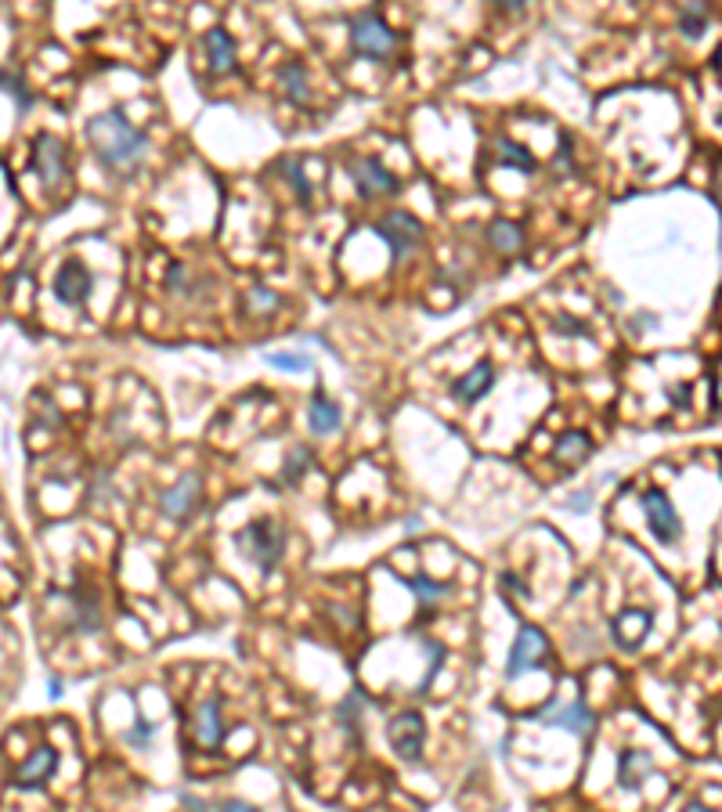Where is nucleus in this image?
I'll list each match as a JSON object with an SVG mask.
<instances>
[{
	"instance_id": "nucleus-1",
	"label": "nucleus",
	"mask_w": 722,
	"mask_h": 812,
	"mask_svg": "<svg viewBox=\"0 0 722 812\" xmlns=\"http://www.w3.org/2000/svg\"><path fill=\"white\" fill-rule=\"evenodd\" d=\"M87 138L94 145V155L105 170H134L148 152V138L127 120L123 109H109V112H98L90 123H87Z\"/></svg>"
},
{
	"instance_id": "nucleus-2",
	"label": "nucleus",
	"mask_w": 722,
	"mask_h": 812,
	"mask_svg": "<svg viewBox=\"0 0 722 812\" xmlns=\"http://www.w3.org/2000/svg\"><path fill=\"white\" fill-rule=\"evenodd\" d=\"M242 556H250L264 575L275 571V564L282 560V549H286V527L275 523V520H253L246 523L239 534H235Z\"/></svg>"
},
{
	"instance_id": "nucleus-3",
	"label": "nucleus",
	"mask_w": 722,
	"mask_h": 812,
	"mask_svg": "<svg viewBox=\"0 0 722 812\" xmlns=\"http://www.w3.org/2000/svg\"><path fill=\"white\" fill-rule=\"evenodd\" d=\"M351 44H355V51L365 55V58H390L394 55V47L401 44V37L383 22V15L379 11H361L351 18Z\"/></svg>"
},
{
	"instance_id": "nucleus-4",
	"label": "nucleus",
	"mask_w": 722,
	"mask_h": 812,
	"mask_svg": "<svg viewBox=\"0 0 722 812\" xmlns=\"http://www.w3.org/2000/svg\"><path fill=\"white\" fill-rule=\"evenodd\" d=\"M549 665V639L542 628L535 625H520L516 639H513V650H509V661H505V682H516L524 671H535V668Z\"/></svg>"
},
{
	"instance_id": "nucleus-5",
	"label": "nucleus",
	"mask_w": 722,
	"mask_h": 812,
	"mask_svg": "<svg viewBox=\"0 0 722 812\" xmlns=\"http://www.w3.org/2000/svg\"><path fill=\"white\" fill-rule=\"evenodd\" d=\"M376 235L390 246V257L401 260V257H409L423 242V224H419V217H412L405 210H390V214H383L376 221Z\"/></svg>"
},
{
	"instance_id": "nucleus-6",
	"label": "nucleus",
	"mask_w": 722,
	"mask_h": 812,
	"mask_svg": "<svg viewBox=\"0 0 722 812\" xmlns=\"http://www.w3.org/2000/svg\"><path fill=\"white\" fill-rule=\"evenodd\" d=\"M640 506H643V513H647V523H650V534L661 542V545H672L675 538H679V517H675V510H672V502H668V495L664 491H657V488H650L640 495Z\"/></svg>"
},
{
	"instance_id": "nucleus-7",
	"label": "nucleus",
	"mask_w": 722,
	"mask_h": 812,
	"mask_svg": "<svg viewBox=\"0 0 722 812\" xmlns=\"http://www.w3.org/2000/svg\"><path fill=\"white\" fill-rule=\"evenodd\" d=\"M387 740H390V747H394L405 762H416L419 751H423V740H427L423 715H419V712H401V715L387 726Z\"/></svg>"
},
{
	"instance_id": "nucleus-8",
	"label": "nucleus",
	"mask_w": 722,
	"mask_h": 812,
	"mask_svg": "<svg viewBox=\"0 0 722 812\" xmlns=\"http://www.w3.org/2000/svg\"><path fill=\"white\" fill-rule=\"evenodd\" d=\"M66 145L55 138V134H40L37 138V148H33V174L44 181V188H55L62 185L66 177Z\"/></svg>"
},
{
	"instance_id": "nucleus-9",
	"label": "nucleus",
	"mask_w": 722,
	"mask_h": 812,
	"mask_svg": "<svg viewBox=\"0 0 722 812\" xmlns=\"http://www.w3.org/2000/svg\"><path fill=\"white\" fill-rule=\"evenodd\" d=\"M351 177H355V185H358V192L365 199H376V195H394L398 188H401V181L379 163V159H358L355 166H351Z\"/></svg>"
},
{
	"instance_id": "nucleus-10",
	"label": "nucleus",
	"mask_w": 722,
	"mask_h": 812,
	"mask_svg": "<svg viewBox=\"0 0 722 812\" xmlns=\"http://www.w3.org/2000/svg\"><path fill=\"white\" fill-rule=\"evenodd\" d=\"M55 296H58V303H69V307H83L87 303V296L94 290V279H90V271L80 264V260H69V264H62L58 268V275H55Z\"/></svg>"
},
{
	"instance_id": "nucleus-11",
	"label": "nucleus",
	"mask_w": 722,
	"mask_h": 812,
	"mask_svg": "<svg viewBox=\"0 0 722 812\" xmlns=\"http://www.w3.org/2000/svg\"><path fill=\"white\" fill-rule=\"evenodd\" d=\"M199 473H185L174 488H166L163 495H159V513L170 520H181L188 517L192 510H196V502H199Z\"/></svg>"
},
{
	"instance_id": "nucleus-12",
	"label": "nucleus",
	"mask_w": 722,
	"mask_h": 812,
	"mask_svg": "<svg viewBox=\"0 0 722 812\" xmlns=\"http://www.w3.org/2000/svg\"><path fill=\"white\" fill-rule=\"evenodd\" d=\"M55 769H58L55 747H37L22 765H15L11 784H15V787H40V784H48V780L55 776Z\"/></svg>"
},
{
	"instance_id": "nucleus-13",
	"label": "nucleus",
	"mask_w": 722,
	"mask_h": 812,
	"mask_svg": "<svg viewBox=\"0 0 722 812\" xmlns=\"http://www.w3.org/2000/svg\"><path fill=\"white\" fill-rule=\"evenodd\" d=\"M650 625H653L650 610H640V606H629V610H621V614H618V617L611 621L614 643H618L621 650H640V643L647 639Z\"/></svg>"
},
{
	"instance_id": "nucleus-14",
	"label": "nucleus",
	"mask_w": 722,
	"mask_h": 812,
	"mask_svg": "<svg viewBox=\"0 0 722 812\" xmlns=\"http://www.w3.org/2000/svg\"><path fill=\"white\" fill-rule=\"evenodd\" d=\"M546 726H560V730H568V733H575V737H589L592 733V712L581 704V701H575V704H557V708H546L542 715H538Z\"/></svg>"
},
{
	"instance_id": "nucleus-15",
	"label": "nucleus",
	"mask_w": 722,
	"mask_h": 812,
	"mask_svg": "<svg viewBox=\"0 0 722 812\" xmlns=\"http://www.w3.org/2000/svg\"><path fill=\"white\" fill-rule=\"evenodd\" d=\"M492 386H495V365H492V362H481V365H473L466 375H459V379L451 383V397L462 401V405H477Z\"/></svg>"
},
{
	"instance_id": "nucleus-16",
	"label": "nucleus",
	"mask_w": 722,
	"mask_h": 812,
	"mask_svg": "<svg viewBox=\"0 0 722 812\" xmlns=\"http://www.w3.org/2000/svg\"><path fill=\"white\" fill-rule=\"evenodd\" d=\"M72 599V628L76 632H98L101 628V599L98 592L80 585V589L69 592Z\"/></svg>"
},
{
	"instance_id": "nucleus-17",
	"label": "nucleus",
	"mask_w": 722,
	"mask_h": 812,
	"mask_svg": "<svg viewBox=\"0 0 722 812\" xmlns=\"http://www.w3.org/2000/svg\"><path fill=\"white\" fill-rule=\"evenodd\" d=\"M228 737V730H224V719H220V701H207V704H199V712H196V743L199 747H220Z\"/></svg>"
},
{
	"instance_id": "nucleus-18",
	"label": "nucleus",
	"mask_w": 722,
	"mask_h": 812,
	"mask_svg": "<svg viewBox=\"0 0 722 812\" xmlns=\"http://www.w3.org/2000/svg\"><path fill=\"white\" fill-rule=\"evenodd\" d=\"M203 47H207V62H210V69H214L217 76L235 69V44H231V37H228L224 29H210V33L203 37Z\"/></svg>"
},
{
	"instance_id": "nucleus-19",
	"label": "nucleus",
	"mask_w": 722,
	"mask_h": 812,
	"mask_svg": "<svg viewBox=\"0 0 722 812\" xmlns=\"http://www.w3.org/2000/svg\"><path fill=\"white\" fill-rule=\"evenodd\" d=\"M643 776H650V754L647 751H625L618 758V780L625 791H640Z\"/></svg>"
},
{
	"instance_id": "nucleus-20",
	"label": "nucleus",
	"mask_w": 722,
	"mask_h": 812,
	"mask_svg": "<svg viewBox=\"0 0 722 812\" xmlns=\"http://www.w3.org/2000/svg\"><path fill=\"white\" fill-rule=\"evenodd\" d=\"M307 423H311L314 434H336L340 430V408L325 394H314L311 408H307Z\"/></svg>"
},
{
	"instance_id": "nucleus-21",
	"label": "nucleus",
	"mask_w": 722,
	"mask_h": 812,
	"mask_svg": "<svg viewBox=\"0 0 722 812\" xmlns=\"http://www.w3.org/2000/svg\"><path fill=\"white\" fill-rule=\"evenodd\" d=\"M409 589L419 596V610H423V621L433 617V606H437V599H444L448 596V585H441V582H433L427 575H416L412 582H409Z\"/></svg>"
},
{
	"instance_id": "nucleus-22",
	"label": "nucleus",
	"mask_w": 722,
	"mask_h": 812,
	"mask_svg": "<svg viewBox=\"0 0 722 812\" xmlns=\"http://www.w3.org/2000/svg\"><path fill=\"white\" fill-rule=\"evenodd\" d=\"M589 448H592L589 434L571 430V434H564V438L557 441V448H553V459H560V462H581V459L589 455Z\"/></svg>"
},
{
	"instance_id": "nucleus-23",
	"label": "nucleus",
	"mask_w": 722,
	"mask_h": 812,
	"mask_svg": "<svg viewBox=\"0 0 722 812\" xmlns=\"http://www.w3.org/2000/svg\"><path fill=\"white\" fill-rule=\"evenodd\" d=\"M705 29H708V4H686L679 11V33L686 40H697Z\"/></svg>"
},
{
	"instance_id": "nucleus-24",
	"label": "nucleus",
	"mask_w": 722,
	"mask_h": 812,
	"mask_svg": "<svg viewBox=\"0 0 722 812\" xmlns=\"http://www.w3.org/2000/svg\"><path fill=\"white\" fill-rule=\"evenodd\" d=\"M488 242L499 249V253H516L524 246V235L513 221H495L488 227Z\"/></svg>"
},
{
	"instance_id": "nucleus-25",
	"label": "nucleus",
	"mask_w": 722,
	"mask_h": 812,
	"mask_svg": "<svg viewBox=\"0 0 722 812\" xmlns=\"http://www.w3.org/2000/svg\"><path fill=\"white\" fill-rule=\"evenodd\" d=\"M279 79H282V87L289 90L292 101H307V98H311V90H307V73H303L300 62H286V66L279 69Z\"/></svg>"
},
{
	"instance_id": "nucleus-26",
	"label": "nucleus",
	"mask_w": 722,
	"mask_h": 812,
	"mask_svg": "<svg viewBox=\"0 0 722 812\" xmlns=\"http://www.w3.org/2000/svg\"><path fill=\"white\" fill-rule=\"evenodd\" d=\"M499 155H503L505 166H516V170H524V174H535V170H538V159L524 145H516V142H503V145H499Z\"/></svg>"
},
{
	"instance_id": "nucleus-27",
	"label": "nucleus",
	"mask_w": 722,
	"mask_h": 812,
	"mask_svg": "<svg viewBox=\"0 0 722 812\" xmlns=\"http://www.w3.org/2000/svg\"><path fill=\"white\" fill-rule=\"evenodd\" d=\"M282 174H286V181L292 185L296 199L307 206V203H311V181H307V174H303V163H300V159H286V163H282Z\"/></svg>"
},
{
	"instance_id": "nucleus-28",
	"label": "nucleus",
	"mask_w": 722,
	"mask_h": 812,
	"mask_svg": "<svg viewBox=\"0 0 722 812\" xmlns=\"http://www.w3.org/2000/svg\"><path fill=\"white\" fill-rule=\"evenodd\" d=\"M0 87H7V94H11V98H15V101H18V109H22V112H26V109H29V105H33V94H29V90H26V83H22V79H18V76H7V73H0Z\"/></svg>"
},
{
	"instance_id": "nucleus-29",
	"label": "nucleus",
	"mask_w": 722,
	"mask_h": 812,
	"mask_svg": "<svg viewBox=\"0 0 722 812\" xmlns=\"http://www.w3.org/2000/svg\"><path fill=\"white\" fill-rule=\"evenodd\" d=\"M307 462H311V451H307V448H292V455H289L286 462V480H296V477L307 469Z\"/></svg>"
},
{
	"instance_id": "nucleus-30",
	"label": "nucleus",
	"mask_w": 722,
	"mask_h": 812,
	"mask_svg": "<svg viewBox=\"0 0 722 812\" xmlns=\"http://www.w3.org/2000/svg\"><path fill=\"white\" fill-rule=\"evenodd\" d=\"M499 585H503V596H516V599H531V589L520 582V575H513V571H503V578H499Z\"/></svg>"
},
{
	"instance_id": "nucleus-31",
	"label": "nucleus",
	"mask_w": 722,
	"mask_h": 812,
	"mask_svg": "<svg viewBox=\"0 0 722 812\" xmlns=\"http://www.w3.org/2000/svg\"><path fill=\"white\" fill-rule=\"evenodd\" d=\"M268 362H271L275 369H292V372L311 369V362H307L303 354H268Z\"/></svg>"
},
{
	"instance_id": "nucleus-32",
	"label": "nucleus",
	"mask_w": 722,
	"mask_h": 812,
	"mask_svg": "<svg viewBox=\"0 0 722 812\" xmlns=\"http://www.w3.org/2000/svg\"><path fill=\"white\" fill-rule=\"evenodd\" d=\"M152 733H155V726H152V722H144V719H138V722H134V730L127 733V743H131V747H144V743L152 740Z\"/></svg>"
},
{
	"instance_id": "nucleus-33",
	"label": "nucleus",
	"mask_w": 722,
	"mask_h": 812,
	"mask_svg": "<svg viewBox=\"0 0 722 812\" xmlns=\"http://www.w3.org/2000/svg\"><path fill=\"white\" fill-rule=\"evenodd\" d=\"M279 300H275V293H268V290H253L250 293V307L253 311H264V307H275Z\"/></svg>"
},
{
	"instance_id": "nucleus-34",
	"label": "nucleus",
	"mask_w": 722,
	"mask_h": 812,
	"mask_svg": "<svg viewBox=\"0 0 722 812\" xmlns=\"http://www.w3.org/2000/svg\"><path fill=\"white\" fill-rule=\"evenodd\" d=\"M557 329H560V332H571V336H589V325H581L578 318H560Z\"/></svg>"
},
{
	"instance_id": "nucleus-35",
	"label": "nucleus",
	"mask_w": 722,
	"mask_h": 812,
	"mask_svg": "<svg viewBox=\"0 0 722 812\" xmlns=\"http://www.w3.org/2000/svg\"><path fill=\"white\" fill-rule=\"evenodd\" d=\"M220 812H257V809H253V806H246V802H235V798H231V802H224V806H220Z\"/></svg>"
},
{
	"instance_id": "nucleus-36",
	"label": "nucleus",
	"mask_w": 722,
	"mask_h": 812,
	"mask_svg": "<svg viewBox=\"0 0 722 812\" xmlns=\"http://www.w3.org/2000/svg\"><path fill=\"white\" fill-rule=\"evenodd\" d=\"M683 812H716V809H708L705 802H690V806H686V809H683Z\"/></svg>"
}]
</instances>
